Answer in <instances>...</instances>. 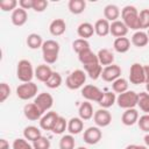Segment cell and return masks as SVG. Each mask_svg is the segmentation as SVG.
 <instances>
[{"label":"cell","mask_w":149,"mask_h":149,"mask_svg":"<svg viewBox=\"0 0 149 149\" xmlns=\"http://www.w3.org/2000/svg\"><path fill=\"white\" fill-rule=\"evenodd\" d=\"M42 56H43V61L45 62V64H54L57 62L58 59V55H59V43L55 40H47L44 41L43 45H42Z\"/></svg>","instance_id":"cell-1"},{"label":"cell","mask_w":149,"mask_h":149,"mask_svg":"<svg viewBox=\"0 0 149 149\" xmlns=\"http://www.w3.org/2000/svg\"><path fill=\"white\" fill-rule=\"evenodd\" d=\"M121 21L127 26L128 29L140 30L139 28V10L135 6L127 5L121 9Z\"/></svg>","instance_id":"cell-2"},{"label":"cell","mask_w":149,"mask_h":149,"mask_svg":"<svg viewBox=\"0 0 149 149\" xmlns=\"http://www.w3.org/2000/svg\"><path fill=\"white\" fill-rule=\"evenodd\" d=\"M16 77L22 83H29L35 77V70L33 64L28 59H21L16 66Z\"/></svg>","instance_id":"cell-3"},{"label":"cell","mask_w":149,"mask_h":149,"mask_svg":"<svg viewBox=\"0 0 149 149\" xmlns=\"http://www.w3.org/2000/svg\"><path fill=\"white\" fill-rule=\"evenodd\" d=\"M86 72L84 70L77 69L69 73V76L65 79V85L70 90H78L81 88L86 81Z\"/></svg>","instance_id":"cell-4"},{"label":"cell","mask_w":149,"mask_h":149,"mask_svg":"<svg viewBox=\"0 0 149 149\" xmlns=\"http://www.w3.org/2000/svg\"><path fill=\"white\" fill-rule=\"evenodd\" d=\"M137 99H139V93L128 90L116 97V104L120 108L123 109L135 108V106H137Z\"/></svg>","instance_id":"cell-5"},{"label":"cell","mask_w":149,"mask_h":149,"mask_svg":"<svg viewBox=\"0 0 149 149\" xmlns=\"http://www.w3.org/2000/svg\"><path fill=\"white\" fill-rule=\"evenodd\" d=\"M38 87L35 83H22L16 87V95L21 100H29L37 95Z\"/></svg>","instance_id":"cell-6"},{"label":"cell","mask_w":149,"mask_h":149,"mask_svg":"<svg viewBox=\"0 0 149 149\" xmlns=\"http://www.w3.org/2000/svg\"><path fill=\"white\" fill-rule=\"evenodd\" d=\"M102 95H104V92L95 85L87 84L81 87V97L86 99V101H94L99 104Z\"/></svg>","instance_id":"cell-7"},{"label":"cell","mask_w":149,"mask_h":149,"mask_svg":"<svg viewBox=\"0 0 149 149\" xmlns=\"http://www.w3.org/2000/svg\"><path fill=\"white\" fill-rule=\"evenodd\" d=\"M129 81L134 85H140L146 83L144 69L140 63H133L129 69Z\"/></svg>","instance_id":"cell-8"},{"label":"cell","mask_w":149,"mask_h":149,"mask_svg":"<svg viewBox=\"0 0 149 149\" xmlns=\"http://www.w3.org/2000/svg\"><path fill=\"white\" fill-rule=\"evenodd\" d=\"M34 102L43 113H45V112H49L51 109V107L54 106V98L50 93L42 92L35 97Z\"/></svg>","instance_id":"cell-9"},{"label":"cell","mask_w":149,"mask_h":149,"mask_svg":"<svg viewBox=\"0 0 149 149\" xmlns=\"http://www.w3.org/2000/svg\"><path fill=\"white\" fill-rule=\"evenodd\" d=\"M101 137H102V132L97 126L88 127L87 129L84 130V135H83L84 142L90 146H93V144H97L98 142H100Z\"/></svg>","instance_id":"cell-10"},{"label":"cell","mask_w":149,"mask_h":149,"mask_svg":"<svg viewBox=\"0 0 149 149\" xmlns=\"http://www.w3.org/2000/svg\"><path fill=\"white\" fill-rule=\"evenodd\" d=\"M93 121L97 125V127H99V128L107 127L112 122V114L106 108H99L98 111L94 112Z\"/></svg>","instance_id":"cell-11"},{"label":"cell","mask_w":149,"mask_h":149,"mask_svg":"<svg viewBox=\"0 0 149 149\" xmlns=\"http://www.w3.org/2000/svg\"><path fill=\"white\" fill-rule=\"evenodd\" d=\"M120 77H121V68L119 65H116V64H112V65L105 66L102 69L101 78L105 81L113 83L114 80H116Z\"/></svg>","instance_id":"cell-12"},{"label":"cell","mask_w":149,"mask_h":149,"mask_svg":"<svg viewBox=\"0 0 149 149\" xmlns=\"http://www.w3.org/2000/svg\"><path fill=\"white\" fill-rule=\"evenodd\" d=\"M23 114L28 120L36 121V120H41L44 113L36 106L35 102H28L23 107Z\"/></svg>","instance_id":"cell-13"},{"label":"cell","mask_w":149,"mask_h":149,"mask_svg":"<svg viewBox=\"0 0 149 149\" xmlns=\"http://www.w3.org/2000/svg\"><path fill=\"white\" fill-rule=\"evenodd\" d=\"M59 118V115L57 114V112L54 111H49L45 114H43V116L40 120V127L43 130H52L57 119Z\"/></svg>","instance_id":"cell-14"},{"label":"cell","mask_w":149,"mask_h":149,"mask_svg":"<svg viewBox=\"0 0 149 149\" xmlns=\"http://www.w3.org/2000/svg\"><path fill=\"white\" fill-rule=\"evenodd\" d=\"M66 30V23L63 19H55L49 24V31L52 36H62Z\"/></svg>","instance_id":"cell-15"},{"label":"cell","mask_w":149,"mask_h":149,"mask_svg":"<svg viewBox=\"0 0 149 149\" xmlns=\"http://www.w3.org/2000/svg\"><path fill=\"white\" fill-rule=\"evenodd\" d=\"M128 30L129 29L127 28V26L122 21L118 20V21H114V22L111 23L109 34L113 35L115 38H118V37H126V35L128 34Z\"/></svg>","instance_id":"cell-16"},{"label":"cell","mask_w":149,"mask_h":149,"mask_svg":"<svg viewBox=\"0 0 149 149\" xmlns=\"http://www.w3.org/2000/svg\"><path fill=\"white\" fill-rule=\"evenodd\" d=\"M52 72L54 71L51 70V68L48 64H41L35 69V78L38 81H42L45 84L48 81V79L51 77Z\"/></svg>","instance_id":"cell-17"},{"label":"cell","mask_w":149,"mask_h":149,"mask_svg":"<svg viewBox=\"0 0 149 149\" xmlns=\"http://www.w3.org/2000/svg\"><path fill=\"white\" fill-rule=\"evenodd\" d=\"M139 118L140 116H139L137 109H135V108H128V109H125V112L122 113L121 122L125 126H133V125L137 123Z\"/></svg>","instance_id":"cell-18"},{"label":"cell","mask_w":149,"mask_h":149,"mask_svg":"<svg viewBox=\"0 0 149 149\" xmlns=\"http://www.w3.org/2000/svg\"><path fill=\"white\" fill-rule=\"evenodd\" d=\"M10 20H12V23H13L14 26H16V27H22V26L27 22V20H28V13H27V10H24V9H22V8H20V7H17V8L12 13Z\"/></svg>","instance_id":"cell-19"},{"label":"cell","mask_w":149,"mask_h":149,"mask_svg":"<svg viewBox=\"0 0 149 149\" xmlns=\"http://www.w3.org/2000/svg\"><path fill=\"white\" fill-rule=\"evenodd\" d=\"M120 14H121L120 8L114 3H109L104 8V16L111 23L114 21H118V19L120 17Z\"/></svg>","instance_id":"cell-20"},{"label":"cell","mask_w":149,"mask_h":149,"mask_svg":"<svg viewBox=\"0 0 149 149\" xmlns=\"http://www.w3.org/2000/svg\"><path fill=\"white\" fill-rule=\"evenodd\" d=\"M111 30V22H108L106 19H99L95 21L94 23V33L100 36V37H105L109 34Z\"/></svg>","instance_id":"cell-21"},{"label":"cell","mask_w":149,"mask_h":149,"mask_svg":"<svg viewBox=\"0 0 149 149\" xmlns=\"http://www.w3.org/2000/svg\"><path fill=\"white\" fill-rule=\"evenodd\" d=\"M78 115L83 121H87L93 118L94 112H93V106L90 101H84L80 104L78 108Z\"/></svg>","instance_id":"cell-22"},{"label":"cell","mask_w":149,"mask_h":149,"mask_svg":"<svg viewBox=\"0 0 149 149\" xmlns=\"http://www.w3.org/2000/svg\"><path fill=\"white\" fill-rule=\"evenodd\" d=\"M84 129V121L79 116L71 118L68 121V132L71 135H78Z\"/></svg>","instance_id":"cell-23"},{"label":"cell","mask_w":149,"mask_h":149,"mask_svg":"<svg viewBox=\"0 0 149 149\" xmlns=\"http://www.w3.org/2000/svg\"><path fill=\"white\" fill-rule=\"evenodd\" d=\"M77 34H78L79 38L87 40V38L92 37L93 34H95L94 33V26L90 22H81L77 28Z\"/></svg>","instance_id":"cell-24"},{"label":"cell","mask_w":149,"mask_h":149,"mask_svg":"<svg viewBox=\"0 0 149 149\" xmlns=\"http://www.w3.org/2000/svg\"><path fill=\"white\" fill-rule=\"evenodd\" d=\"M130 42H132L133 45H135V47H137V48H143V47H146V45L148 44V42H149V36H148V34H147L146 31H143V30H137V31H135V33L133 34Z\"/></svg>","instance_id":"cell-25"},{"label":"cell","mask_w":149,"mask_h":149,"mask_svg":"<svg viewBox=\"0 0 149 149\" xmlns=\"http://www.w3.org/2000/svg\"><path fill=\"white\" fill-rule=\"evenodd\" d=\"M98 56V61L100 63V65H105V66H108V65H112L113 62H114V54L109 50V49H100L97 54Z\"/></svg>","instance_id":"cell-26"},{"label":"cell","mask_w":149,"mask_h":149,"mask_svg":"<svg viewBox=\"0 0 149 149\" xmlns=\"http://www.w3.org/2000/svg\"><path fill=\"white\" fill-rule=\"evenodd\" d=\"M78 59L83 64V66L84 65H90V64H93V63H99L97 54H94L91 49L84 50L80 54H78Z\"/></svg>","instance_id":"cell-27"},{"label":"cell","mask_w":149,"mask_h":149,"mask_svg":"<svg viewBox=\"0 0 149 149\" xmlns=\"http://www.w3.org/2000/svg\"><path fill=\"white\" fill-rule=\"evenodd\" d=\"M130 40L128 37H118L113 42V48L119 54H125L130 49Z\"/></svg>","instance_id":"cell-28"},{"label":"cell","mask_w":149,"mask_h":149,"mask_svg":"<svg viewBox=\"0 0 149 149\" xmlns=\"http://www.w3.org/2000/svg\"><path fill=\"white\" fill-rule=\"evenodd\" d=\"M84 71L86 72V74H88V77L91 79L97 80L98 78L101 77L102 66L100 65V63H93L90 65H84Z\"/></svg>","instance_id":"cell-29"},{"label":"cell","mask_w":149,"mask_h":149,"mask_svg":"<svg viewBox=\"0 0 149 149\" xmlns=\"http://www.w3.org/2000/svg\"><path fill=\"white\" fill-rule=\"evenodd\" d=\"M26 43L28 45L29 49H33V50H36V49H40L42 48L44 41L42 38V36L40 34H36V33H31L27 36V40H26Z\"/></svg>","instance_id":"cell-30"},{"label":"cell","mask_w":149,"mask_h":149,"mask_svg":"<svg viewBox=\"0 0 149 149\" xmlns=\"http://www.w3.org/2000/svg\"><path fill=\"white\" fill-rule=\"evenodd\" d=\"M41 136H42V133H41L40 128H37L36 126H27L23 129V137L27 141L34 142L37 139H40Z\"/></svg>","instance_id":"cell-31"},{"label":"cell","mask_w":149,"mask_h":149,"mask_svg":"<svg viewBox=\"0 0 149 149\" xmlns=\"http://www.w3.org/2000/svg\"><path fill=\"white\" fill-rule=\"evenodd\" d=\"M68 8L70 13L74 15L81 14L86 8V1L85 0H70L68 2Z\"/></svg>","instance_id":"cell-32"},{"label":"cell","mask_w":149,"mask_h":149,"mask_svg":"<svg viewBox=\"0 0 149 149\" xmlns=\"http://www.w3.org/2000/svg\"><path fill=\"white\" fill-rule=\"evenodd\" d=\"M116 102V95H115V93L114 92H112V91H107V92H104V95H102V98H101V100L99 101V106L101 107V108H109V107H112L114 104Z\"/></svg>","instance_id":"cell-33"},{"label":"cell","mask_w":149,"mask_h":149,"mask_svg":"<svg viewBox=\"0 0 149 149\" xmlns=\"http://www.w3.org/2000/svg\"><path fill=\"white\" fill-rule=\"evenodd\" d=\"M128 86H129L128 80L125 79V78H122V77L118 78L116 80H114L112 83V90H113V92L114 93H119V94L128 91Z\"/></svg>","instance_id":"cell-34"},{"label":"cell","mask_w":149,"mask_h":149,"mask_svg":"<svg viewBox=\"0 0 149 149\" xmlns=\"http://www.w3.org/2000/svg\"><path fill=\"white\" fill-rule=\"evenodd\" d=\"M137 106L144 114H149V93L140 92L137 99Z\"/></svg>","instance_id":"cell-35"},{"label":"cell","mask_w":149,"mask_h":149,"mask_svg":"<svg viewBox=\"0 0 149 149\" xmlns=\"http://www.w3.org/2000/svg\"><path fill=\"white\" fill-rule=\"evenodd\" d=\"M62 83H63V78H62L61 73L54 71L52 74H51V77H50V78L48 79V81L45 83V86L54 90V88H58V87L62 85Z\"/></svg>","instance_id":"cell-36"},{"label":"cell","mask_w":149,"mask_h":149,"mask_svg":"<svg viewBox=\"0 0 149 149\" xmlns=\"http://www.w3.org/2000/svg\"><path fill=\"white\" fill-rule=\"evenodd\" d=\"M139 28L142 29H149V9L144 8L139 12Z\"/></svg>","instance_id":"cell-37"},{"label":"cell","mask_w":149,"mask_h":149,"mask_svg":"<svg viewBox=\"0 0 149 149\" xmlns=\"http://www.w3.org/2000/svg\"><path fill=\"white\" fill-rule=\"evenodd\" d=\"M65 130H68V121L65 120V118L59 115V118L57 119V121H56V123H55V126H54L51 132L54 134H56V135H62Z\"/></svg>","instance_id":"cell-38"},{"label":"cell","mask_w":149,"mask_h":149,"mask_svg":"<svg viewBox=\"0 0 149 149\" xmlns=\"http://www.w3.org/2000/svg\"><path fill=\"white\" fill-rule=\"evenodd\" d=\"M74 137L71 134L63 135L59 140V149H74Z\"/></svg>","instance_id":"cell-39"},{"label":"cell","mask_w":149,"mask_h":149,"mask_svg":"<svg viewBox=\"0 0 149 149\" xmlns=\"http://www.w3.org/2000/svg\"><path fill=\"white\" fill-rule=\"evenodd\" d=\"M72 49L74 52L77 54H80L81 51L84 50H87V49H91L90 48V43L87 40H84V38H77L72 42Z\"/></svg>","instance_id":"cell-40"},{"label":"cell","mask_w":149,"mask_h":149,"mask_svg":"<svg viewBox=\"0 0 149 149\" xmlns=\"http://www.w3.org/2000/svg\"><path fill=\"white\" fill-rule=\"evenodd\" d=\"M19 1L16 0H2L0 1V8L2 12H14L17 8Z\"/></svg>","instance_id":"cell-41"},{"label":"cell","mask_w":149,"mask_h":149,"mask_svg":"<svg viewBox=\"0 0 149 149\" xmlns=\"http://www.w3.org/2000/svg\"><path fill=\"white\" fill-rule=\"evenodd\" d=\"M12 148L13 149H34L33 148V144L29 143V141H27L24 137H19V139H15L13 141V144H12Z\"/></svg>","instance_id":"cell-42"},{"label":"cell","mask_w":149,"mask_h":149,"mask_svg":"<svg viewBox=\"0 0 149 149\" xmlns=\"http://www.w3.org/2000/svg\"><path fill=\"white\" fill-rule=\"evenodd\" d=\"M50 146H51L50 141L47 137H44L43 135L40 139H37L36 141L33 142V148L34 149H50Z\"/></svg>","instance_id":"cell-43"},{"label":"cell","mask_w":149,"mask_h":149,"mask_svg":"<svg viewBox=\"0 0 149 149\" xmlns=\"http://www.w3.org/2000/svg\"><path fill=\"white\" fill-rule=\"evenodd\" d=\"M137 126L144 133H149V114H143L139 118Z\"/></svg>","instance_id":"cell-44"},{"label":"cell","mask_w":149,"mask_h":149,"mask_svg":"<svg viewBox=\"0 0 149 149\" xmlns=\"http://www.w3.org/2000/svg\"><path fill=\"white\" fill-rule=\"evenodd\" d=\"M10 95V87L7 83L0 84V102H5L7 98Z\"/></svg>","instance_id":"cell-45"},{"label":"cell","mask_w":149,"mask_h":149,"mask_svg":"<svg viewBox=\"0 0 149 149\" xmlns=\"http://www.w3.org/2000/svg\"><path fill=\"white\" fill-rule=\"evenodd\" d=\"M49 2L47 0H34V6H33V9L37 13H42L47 9Z\"/></svg>","instance_id":"cell-46"},{"label":"cell","mask_w":149,"mask_h":149,"mask_svg":"<svg viewBox=\"0 0 149 149\" xmlns=\"http://www.w3.org/2000/svg\"><path fill=\"white\" fill-rule=\"evenodd\" d=\"M34 0H19V7L22 9H33Z\"/></svg>","instance_id":"cell-47"},{"label":"cell","mask_w":149,"mask_h":149,"mask_svg":"<svg viewBox=\"0 0 149 149\" xmlns=\"http://www.w3.org/2000/svg\"><path fill=\"white\" fill-rule=\"evenodd\" d=\"M125 149H148V147L141 146V144H128Z\"/></svg>","instance_id":"cell-48"},{"label":"cell","mask_w":149,"mask_h":149,"mask_svg":"<svg viewBox=\"0 0 149 149\" xmlns=\"http://www.w3.org/2000/svg\"><path fill=\"white\" fill-rule=\"evenodd\" d=\"M0 149H9V143L6 139L0 140Z\"/></svg>","instance_id":"cell-49"},{"label":"cell","mask_w":149,"mask_h":149,"mask_svg":"<svg viewBox=\"0 0 149 149\" xmlns=\"http://www.w3.org/2000/svg\"><path fill=\"white\" fill-rule=\"evenodd\" d=\"M144 69V77H146V84H149V65H143Z\"/></svg>","instance_id":"cell-50"},{"label":"cell","mask_w":149,"mask_h":149,"mask_svg":"<svg viewBox=\"0 0 149 149\" xmlns=\"http://www.w3.org/2000/svg\"><path fill=\"white\" fill-rule=\"evenodd\" d=\"M143 140H144V143H146V146L149 148V133H147V134L144 135Z\"/></svg>","instance_id":"cell-51"},{"label":"cell","mask_w":149,"mask_h":149,"mask_svg":"<svg viewBox=\"0 0 149 149\" xmlns=\"http://www.w3.org/2000/svg\"><path fill=\"white\" fill-rule=\"evenodd\" d=\"M146 88H147V92L149 93V84H146Z\"/></svg>","instance_id":"cell-52"},{"label":"cell","mask_w":149,"mask_h":149,"mask_svg":"<svg viewBox=\"0 0 149 149\" xmlns=\"http://www.w3.org/2000/svg\"><path fill=\"white\" fill-rule=\"evenodd\" d=\"M77 149H87V148H85V147H78Z\"/></svg>","instance_id":"cell-53"},{"label":"cell","mask_w":149,"mask_h":149,"mask_svg":"<svg viewBox=\"0 0 149 149\" xmlns=\"http://www.w3.org/2000/svg\"><path fill=\"white\" fill-rule=\"evenodd\" d=\"M147 34H148V36H149V29H148V30H147Z\"/></svg>","instance_id":"cell-54"}]
</instances>
